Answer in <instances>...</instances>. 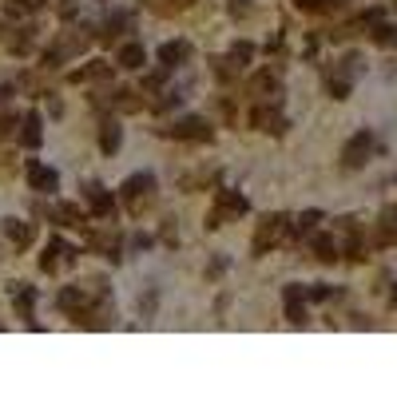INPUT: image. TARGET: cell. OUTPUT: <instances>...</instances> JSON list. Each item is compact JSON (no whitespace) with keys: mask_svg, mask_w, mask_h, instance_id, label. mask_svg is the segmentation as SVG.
Instances as JSON below:
<instances>
[]
</instances>
